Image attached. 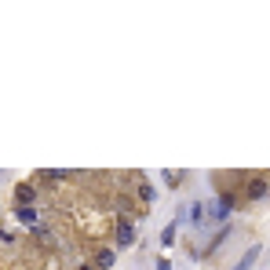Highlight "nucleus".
Segmentation results:
<instances>
[{
  "instance_id": "obj_1",
  "label": "nucleus",
  "mask_w": 270,
  "mask_h": 270,
  "mask_svg": "<svg viewBox=\"0 0 270 270\" xmlns=\"http://www.w3.org/2000/svg\"><path fill=\"white\" fill-rule=\"evenodd\" d=\"M37 197V190H33V183H19L15 186V205L19 208H29V201Z\"/></svg>"
},
{
  "instance_id": "obj_7",
  "label": "nucleus",
  "mask_w": 270,
  "mask_h": 270,
  "mask_svg": "<svg viewBox=\"0 0 270 270\" xmlns=\"http://www.w3.org/2000/svg\"><path fill=\"white\" fill-rule=\"evenodd\" d=\"M153 197H157V194H153V186H150V183H142V186H139V201L153 205Z\"/></svg>"
},
{
  "instance_id": "obj_3",
  "label": "nucleus",
  "mask_w": 270,
  "mask_h": 270,
  "mask_svg": "<svg viewBox=\"0 0 270 270\" xmlns=\"http://www.w3.org/2000/svg\"><path fill=\"white\" fill-rule=\"evenodd\" d=\"M135 241V230H132V223H121L117 226V248H128Z\"/></svg>"
},
{
  "instance_id": "obj_2",
  "label": "nucleus",
  "mask_w": 270,
  "mask_h": 270,
  "mask_svg": "<svg viewBox=\"0 0 270 270\" xmlns=\"http://www.w3.org/2000/svg\"><path fill=\"white\" fill-rule=\"evenodd\" d=\"M266 190H270V179L256 175V179L248 183V197H252V201H259V197H266Z\"/></svg>"
},
{
  "instance_id": "obj_4",
  "label": "nucleus",
  "mask_w": 270,
  "mask_h": 270,
  "mask_svg": "<svg viewBox=\"0 0 270 270\" xmlns=\"http://www.w3.org/2000/svg\"><path fill=\"white\" fill-rule=\"evenodd\" d=\"M230 208H234V194H223V197H219L215 215H219V219H226V215H230Z\"/></svg>"
},
{
  "instance_id": "obj_5",
  "label": "nucleus",
  "mask_w": 270,
  "mask_h": 270,
  "mask_svg": "<svg viewBox=\"0 0 270 270\" xmlns=\"http://www.w3.org/2000/svg\"><path fill=\"white\" fill-rule=\"evenodd\" d=\"M256 259H259V245H252V248H248V252H245V259H241V263H238V266H234V270H248V266H252V263H256Z\"/></svg>"
},
{
  "instance_id": "obj_8",
  "label": "nucleus",
  "mask_w": 270,
  "mask_h": 270,
  "mask_svg": "<svg viewBox=\"0 0 270 270\" xmlns=\"http://www.w3.org/2000/svg\"><path fill=\"white\" fill-rule=\"evenodd\" d=\"M95 263H99V266H113V248H102Z\"/></svg>"
},
{
  "instance_id": "obj_9",
  "label": "nucleus",
  "mask_w": 270,
  "mask_h": 270,
  "mask_svg": "<svg viewBox=\"0 0 270 270\" xmlns=\"http://www.w3.org/2000/svg\"><path fill=\"white\" fill-rule=\"evenodd\" d=\"M157 270H172V263H165V259H161V263H157Z\"/></svg>"
},
{
  "instance_id": "obj_6",
  "label": "nucleus",
  "mask_w": 270,
  "mask_h": 270,
  "mask_svg": "<svg viewBox=\"0 0 270 270\" xmlns=\"http://www.w3.org/2000/svg\"><path fill=\"white\" fill-rule=\"evenodd\" d=\"M15 215H19L22 223H29V226L37 223V208H33V205H29V208H15Z\"/></svg>"
}]
</instances>
